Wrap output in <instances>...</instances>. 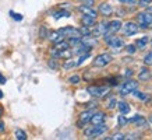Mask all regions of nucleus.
I'll use <instances>...</instances> for the list:
<instances>
[{
	"mask_svg": "<svg viewBox=\"0 0 152 140\" xmlns=\"http://www.w3.org/2000/svg\"><path fill=\"white\" fill-rule=\"evenodd\" d=\"M49 66H50L52 69H57V67H59V65H57V63H56V57H52L50 60H49Z\"/></svg>",
	"mask_w": 152,
	"mask_h": 140,
	"instance_id": "obj_29",
	"label": "nucleus"
},
{
	"mask_svg": "<svg viewBox=\"0 0 152 140\" xmlns=\"http://www.w3.org/2000/svg\"><path fill=\"white\" fill-rule=\"evenodd\" d=\"M110 62H112L110 53H99V55L94 59V66H95V67H105V66L109 65Z\"/></svg>",
	"mask_w": 152,
	"mask_h": 140,
	"instance_id": "obj_6",
	"label": "nucleus"
},
{
	"mask_svg": "<svg viewBox=\"0 0 152 140\" xmlns=\"http://www.w3.org/2000/svg\"><path fill=\"white\" fill-rule=\"evenodd\" d=\"M138 79H140V81H148V80L151 79V71L147 67H142L138 73Z\"/></svg>",
	"mask_w": 152,
	"mask_h": 140,
	"instance_id": "obj_16",
	"label": "nucleus"
},
{
	"mask_svg": "<svg viewBox=\"0 0 152 140\" xmlns=\"http://www.w3.org/2000/svg\"><path fill=\"white\" fill-rule=\"evenodd\" d=\"M117 108H119L120 113H129V112H130V105L127 102H124V101H120V102H117Z\"/></svg>",
	"mask_w": 152,
	"mask_h": 140,
	"instance_id": "obj_20",
	"label": "nucleus"
},
{
	"mask_svg": "<svg viewBox=\"0 0 152 140\" xmlns=\"http://www.w3.org/2000/svg\"><path fill=\"white\" fill-rule=\"evenodd\" d=\"M107 107L110 108V109H112V108H115V107H116V99H115V98H112L110 101H109V105H107Z\"/></svg>",
	"mask_w": 152,
	"mask_h": 140,
	"instance_id": "obj_35",
	"label": "nucleus"
},
{
	"mask_svg": "<svg viewBox=\"0 0 152 140\" xmlns=\"http://www.w3.org/2000/svg\"><path fill=\"white\" fill-rule=\"evenodd\" d=\"M129 121V123H135L137 126H145L147 125V119L144 116H141V115H135V116L130 118V119H127Z\"/></svg>",
	"mask_w": 152,
	"mask_h": 140,
	"instance_id": "obj_15",
	"label": "nucleus"
},
{
	"mask_svg": "<svg viewBox=\"0 0 152 140\" xmlns=\"http://www.w3.org/2000/svg\"><path fill=\"white\" fill-rule=\"evenodd\" d=\"M133 94H134V97L138 98V99H142V101H145V99H147V95H145L144 93H141V91H137V90H134Z\"/></svg>",
	"mask_w": 152,
	"mask_h": 140,
	"instance_id": "obj_27",
	"label": "nucleus"
},
{
	"mask_svg": "<svg viewBox=\"0 0 152 140\" xmlns=\"http://www.w3.org/2000/svg\"><path fill=\"white\" fill-rule=\"evenodd\" d=\"M49 39H50L53 43H57V42L63 41V39H64V37H63V35H61L59 31H53V32L49 34Z\"/></svg>",
	"mask_w": 152,
	"mask_h": 140,
	"instance_id": "obj_18",
	"label": "nucleus"
},
{
	"mask_svg": "<svg viewBox=\"0 0 152 140\" xmlns=\"http://www.w3.org/2000/svg\"><path fill=\"white\" fill-rule=\"evenodd\" d=\"M94 111L92 109H87V111H84L81 115H80V119L77 122V126L78 127H84V125H87L88 122L91 121V116H92Z\"/></svg>",
	"mask_w": 152,
	"mask_h": 140,
	"instance_id": "obj_9",
	"label": "nucleus"
},
{
	"mask_svg": "<svg viewBox=\"0 0 152 140\" xmlns=\"http://www.w3.org/2000/svg\"><path fill=\"white\" fill-rule=\"evenodd\" d=\"M80 81H81V77L80 76H77V74H74V76H71V77H69V83L70 84H78Z\"/></svg>",
	"mask_w": 152,
	"mask_h": 140,
	"instance_id": "obj_24",
	"label": "nucleus"
},
{
	"mask_svg": "<svg viewBox=\"0 0 152 140\" xmlns=\"http://www.w3.org/2000/svg\"><path fill=\"white\" fill-rule=\"evenodd\" d=\"M106 31H107V23H101V24H98L96 28L94 29V32L92 35L94 37H99V35H105Z\"/></svg>",
	"mask_w": 152,
	"mask_h": 140,
	"instance_id": "obj_14",
	"label": "nucleus"
},
{
	"mask_svg": "<svg viewBox=\"0 0 152 140\" xmlns=\"http://www.w3.org/2000/svg\"><path fill=\"white\" fill-rule=\"evenodd\" d=\"M98 13L102 14V15H105V17H107V15H110V14L113 13V7H112L109 3H101L99 9H98Z\"/></svg>",
	"mask_w": 152,
	"mask_h": 140,
	"instance_id": "obj_13",
	"label": "nucleus"
},
{
	"mask_svg": "<svg viewBox=\"0 0 152 140\" xmlns=\"http://www.w3.org/2000/svg\"><path fill=\"white\" fill-rule=\"evenodd\" d=\"M138 88V81H135L133 79H129L127 81L121 84V87H120V94L121 95H127V94H131L134 90Z\"/></svg>",
	"mask_w": 152,
	"mask_h": 140,
	"instance_id": "obj_2",
	"label": "nucleus"
},
{
	"mask_svg": "<svg viewBox=\"0 0 152 140\" xmlns=\"http://www.w3.org/2000/svg\"><path fill=\"white\" fill-rule=\"evenodd\" d=\"M87 91L89 93V95L99 98L109 93V87H106V85H89L87 88Z\"/></svg>",
	"mask_w": 152,
	"mask_h": 140,
	"instance_id": "obj_4",
	"label": "nucleus"
},
{
	"mask_svg": "<svg viewBox=\"0 0 152 140\" xmlns=\"http://www.w3.org/2000/svg\"><path fill=\"white\" fill-rule=\"evenodd\" d=\"M1 115H3V108L0 107V116H1Z\"/></svg>",
	"mask_w": 152,
	"mask_h": 140,
	"instance_id": "obj_41",
	"label": "nucleus"
},
{
	"mask_svg": "<svg viewBox=\"0 0 152 140\" xmlns=\"http://www.w3.org/2000/svg\"><path fill=\"white\" fill-rule=\"evenodd\" d=\"M53 17H55V18H57V20H59L60 17H70V13H69V11L61 10V11H59V13H55V14H53Z\"/></svg>",
	"mask_w": 152,
	"mask_h": 140,
	"instance_id": "obj_26",
	"label": "nucleus"
},
{
	"mask_svg": "<svg viewBox=\"0 0 152 140\" xmlns=\"http://www.w3.org/2000/svg\"><path fill=\"white\" fill-rule=\"evenodd\" d=\"M4 123H3V122H0V133H1V132H4Z\"/></svg>",
	"mask_w": 152,
	"mask_h": 140,
	"instance_id": "obj_39",
	"label": "nucleus"
},
{
	"mask_svg": "<svg viewBox=\"0 0 152 140\" xmlns=\"http://www.w3.org/2000/svg\"><path fill=\"white\" fill-rule=\"evenodd\" d=\"M147 43H148V37H142L141 39H138V41H137V43H135V45H137V48H138V49H144V48L147 46Z\"/></svg>",
	"mask_w": 152,
	"mask_h": 140,
	"instance_id": "obj_21",
	"label": "nucleus"
},
{
	"mask_svg": "<svg viewBox=\"0 0 152 140\" xmlns=\"http://www.w3.org/2000/svg\"><path fill=\"white\" fill-rule=\"evenodd\" d=\"M103 39L113 49H120V48L123 46V39H120L119 37H115V34H105Z\"/></svg>",
	"mask_w": 152,
	"mask_h": 140,
	"instance_id": "obj_3",
	"label": "nucleus"
},
{
	"mask_svg": "<svg viewBox=\"0 0 152 140\" xmlns=\"http://www.w3.org/2000/svg\"><path fill=\"white\" fill-rule=\"evenodd\" d=\"M10 15H11L14 20H17V21H21V20H23V15H20V14L14 13V11H10Z\"/></svg>",
	"mask_w": 152,
	"mask_h": 140,
	"instance_id": "obj_31",
	"label": "nucleus"
},
{
	"mask_svg": "<svg viewBox=\"0 0 152 140\" xmlns=\"http://www.w3.org/2000/svg\"><path fill=\"white\" fill-rule=\"evenodd\" d=\"M121 3H127V4H133V3H135V0H120Z\"/></svg>",
	"mask_w": 152,
	"mask_h": 140,
	"instance_id": "obj_36",
	"label": "nucleus"
},
{
	"mask_svg": "<svg viewBox=\"0 0 152 140\" xmlns=\"http://www.w3.org/2000/svg\"><path fill=\"white\" fill-rule=\"evenodd\" d=\"M126 76H127V77L133 76V71H131V70H127V71H126Z\"/></svg>",
	"mask_w": 152,
	"mask_h": 140,
	"instance_id": "obj_40",
	"label": "nucleus"
},
{
	"mask_svg": "<svg viewBox=\"0 0 152 140\" xmlns=\"http://www.w3.org/2000/svg\"><path fill=\"white\" fill-rule=\"evenodd\" d=\"M137 21L141 28H147L148 25H152V13H140L137 15Z\"/></svg>",
	"mask_w": 152,
	"mask_h": 140,
	"instance_id": "obj_7",
	"label": "nucleus"
},
{
	"mask_svg": "<svg viewBox=\"0 0 152 140\" xmlns=\"http://www.w3.org/2000/svg\"><path fill=\"white\" fill-rule=\"evenodd\" d=\"M75 66H77V62H73L71 59H69V60H67L64 65H63V69L69 70V69H73V67H75Z\"/></svg>",
	"mask_w": 152,
	"mask_h": 140,
	"instance_id": "obj_23",
	"label": "nucleus"
},
{
	"mask_svg": "<svg viewBox=\"0 0 152 140\" xmlns=\"http://www.w3.org/2000/svg\"><path fill=\"white\" fill-rule=\"evenodd\" d=\"M144 63H145L147 66H152V51L145 55V57H144Z\"/></svg>",
	"mask_w": 152,
	"mask_h": 140,
	"instance_id": "obj_28",
	"label": "nucleus"
},
{
	"mask_svg": "<svg viewBox=\"0 0 152 140\" xmlns=\"http://www.w3.org/2000/svg\"><path fill=\"white\" fill-rule=\"evenodd\" d=\"M106 130H107V126H106L105 122H103V123H99V125H92V126H89V127H87V129L84 130V133H85L87 137L94 139V137H98V136L103 135Z\"/></svg>",
	"mask_w": 152,
	"mask_h": 140,
	"instance_id": "obj_1",
	"label": "nucleus"
},
{
	"mask_svg": "<svg viewBox=\"0 0 152 140\" xmlns=\"http://www.w3.org/2000/svg\"><path fill=\"white\" fill-rule=\"evenodd\" d=\"M45 32H46V29H45V27L41 28V38H45Z\"/></svg>",
	"mask_w": 152,
	"mask_h": 140,
	"instance_id": "obj_38",
	"label": "nucleus"
},
{
	"mask_svg": "<svg viewBox=\"0 0 152 140\" xmlns=\"http://www.w3.org/2000/svg\"><path fill=\"white\" fill-rule=\"evenodd\" d=\"M135 51H137L135 45H129V46H127V52H129V53H135Z\"/></svg>",
	"mask_w": 152,
	"mask_h": 140,
	"instance_id": "obj_32",
	"label": "nucleus"
},
{
	"mask_svg": "<svg viewBox=\"0 0 152 140\" xmlns=\"http://www.w3.org/2000/svg\"><path fill=\"white\" fill-rule=\"evenodd\" d=\"M59 32L61 34L64 38H69V39H71V38H83V35H81V32H80V29L78 28H74V27L60 28Z\"/></svg>",
	"mask_w": 152,
	"mask_h": 140,
	"instance_id": "obj_5",
	"label": "nucleus"
},
{
	"mask_svg": "<svg viewBox=\"0 0 152 140\" xmlns=\"http://www.w3.org/2000/svg\"><path fill=\"white\" fill-rule=\"evenodd\" d=\"M120 29H121V21L115 20V21L107 23V31H106V34H116Z\"/></svg>",
	"mask_w": 152,
	"mask_h": 140,
	"instance_id": "obj_10",
	"label": "nucleus"
},
{
	"mask_svg": "<svg viewBox=\"0 0 152 140\" xmlns=\"http://www.w3.org/2000/svg\"><path fill=\"white\" fill-rule=\"evenodd\" d=\"M140 31V25H137L135 23H133V21H129V23L124 24V27H123V32H124V35H129V37H131V35H135V34Z\"/></svg>",
	"mask_w": 152,
	"mask_h": 140,
	"instance_id": "obj_8",
	"label": "nucleus"
},
{
	"mask_svg": "<svg viewBox=\"0 0 152 140\" xmlns=\"http://www.w3.org/2000/svg\"><path fill=\"white\" fill-rule=\"evenodd\" d=\"M95 20L94 17H89V15H83V18H81V23H83V25H85V27H95Z\"/></svg>",
	"mask_w": 152,
	"mask_h": 140,
	"instance_id": "obj_17",
	"label": "nucleus"
},
{
	"mask_svg": "<svg viewBox=\"0 0 152 140\" xmlns=\"http://www.w3.org/2000/svg\"><path fill=\"white\" fill-rule=\"evenodd\" d=\"M152 3V0H140V4L141 6H148V4H151Z\"/></svg>",
	"mask_w": 152,
	"mask_h": 140,
	"instance_id": "obj_34",
	"label": "nucleus"
},
{
	"mask_svg": "<svg viewBox=\"0 0 152 140\" xmlns=\"http://www.w3.org/2000/svg\"><path fill=\"white\" fill-rule=\"evenodd\" d=\"M105 118H106V115L103 113V112H95L94 111V113H92V116H91V123L92 125H99V123H103L105 122Z\"/></svg>",
	"mask_w": 152,
	"mask_h": 140,
	"instance_id": "obj_12",
	"label": "nucleus"
},
{
	"mask_svg": "<svg viewBox=\"0 0 152 140\" xmlns=\"http://www.w3.org/2000/svg\"><path fill=\"white\" fill-rule=\"evenodd\" d=\"M15 139L25 140L27 139V133H25L24 130H21V129H17V130H15Z\"/></svg>",
	"mask_w": 152,
	"mask_h": 140,
	"instance_id": "obj_22",
	"label": "nucleus"
},
{
	"mask_svg": "<svg viewBox=\"0 0 152 140\" xmlns=\"http://www.w3.org/2000/svg\"><path fill=\"white\" fill-rule=\"evenodd\" d=\"M0 98H3V93L1 91H0Z\"/></svg>",
	"mask_w": 152,
	"mask_h": 140,
	"instance_id": "obj_42",
	"label": "nucleus"
},
{
	"mask_svg": "<svg viewBox=\"0 0 152 140\" xmlns=\"http://www.w3.org/2000/svg\"><path fill=\"white\" fill-rule=\"evenodd\" d=\"M53 49H56V51H66V49H70V45L67 41H60L57 42V43H55V48Z\"/></svg>",
	"mask_w": 152,
	"mask_h": 140,
	"instance_id": "obj_19",
	"label": "nucleus"
},
{
	"mask_svg": "<svg viewBox=\"0 0 152 140\" xmlns=\"http://www.w3.org/2000/svg\"><path fill=\"white\" fill-rule=\"evenodd\" d=\"M80 1L83 3V6H89V7H92L95 3V0H80Z\"/></svg>",
	"mask_w": 152,
	"mask_h": 140,
	"instance_id": "obj_30",
	"label": "nucleus"
},
{
	"mask_svg": "<svg viewBox=\"0 0 152 140\" xmlns=\"http://www.w3.org/2000/svg\"><path fill=\"white\" fill-rule=\"evenodd\" d=\"M78 10L83 13V15H89V17H94V18H96L98 17V11L96 10H94L92 7H89V6H80Z\"/></svg>",
	"mask_w": 152,
	"mask_h": 140,
	"instance_id": "obj_11",
	"label": "nucleus"
},
{
	"mask_svg": "<svg viewBox=\"0 0 152 140\" xmlns=\"http://www.w3.org/2000/svg\"><path fill=\"white\" fill-rule=\"evenodd\" d=\"M4 83H6V77L0 73V84H4Z\"/></svg>",
	"mask_w": 152,
	"mask_h": 140,
	"instance_id": "obj_37",
	"label": "nucleus"
},
{
	"mask_svg": "<svg viewBox=\"0 0 152 140\" xmlns=\"http://www.w3.org/2000/svg\"><path fill=\"white\" fill-rule=\"evenodd\" d=\"M112 139L123 140V139H126V137H124V135H123V133H116V135H115V136H112Z\"/></svg>",
	"mask_w": 152,
	"mask_h": 140,
	"instance_id": "obj_33",
	"label": "nucleus"
},
{
	"mask_svg": "<svg viewBox=\"0 0 152 140\" xmlns=\"http://www.w3.org/2000/svg\"><path fill=\"white\" fill-rule=\"evenodd\" d=\"M117 122H119V126H126L127 123H129V121H127V118L124 116V113H121V115H119V119H117Z\"/></svg>",
	"mask_w": 152,
	"mask_h": 140,
	"instance_id": "obj_25",
	"label": "nucleus"
}]
</instances>
